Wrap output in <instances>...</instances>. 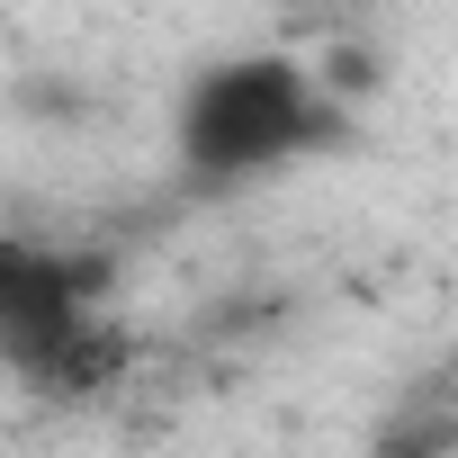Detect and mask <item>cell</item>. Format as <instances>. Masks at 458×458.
<instances>
[{
    "label": "cell",
    "mask_w": 458,
    "mask_h": 458,
    "mask_svg": "<svg viewBox=\"0 0 458 458\" xmlns=\"http://www.w3.org/2000/svg\"><path fill=\"white\" fill-rule=\"evenodd\" d=\"M171 144L198 189H243V180H270L288 162L351 144V108L297 55H216L189 72Z\"/></svg>",
    "instance_id": "6da1fadb"
},
{
    "label": "cell",
    "mask_w": 458,
    "mask_h": 458,
    "mask_svg": "<svg viewBox=\"0 0 458 458\" xmlns=\"http://www.w3.org/2000/svg\"><path fill=\"white\" fill-rule=\"evenodd\" d=\"M108 270L55 243H0V369L28 386H90L117 342L99 324Z\"/></svg>",
    "instance_id": "7a4b0ae2"
}]
</instances>
